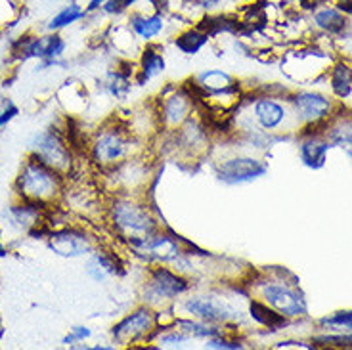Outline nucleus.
Segmentation results:
<instances>
[{"instance_id":"nucleus-1","label":"nucleus","mask_w":352,"mask_h":350,"mask_svg":"<svg viewBox=\"0 0 352 350\" xmlns=\"http://www.w3.org/2000/svg\"><path fill=\"white\" fill-rule=\"evenodd\" d=\"M21 186L25 190L27 195L31 197H46V195H52L56 186H58V180H56V175L54 171H50L43 159L38 157V161H31L27 165L25 173L21 175Z\"/></svg>"},{"instance_id":"nucleus-2","label":"nucleus","mask_w":352,"mask_h":350,"mask_svg":"<svg viewBox=\"0 0 352 350\" xmlns=\"http://www.w3.org/2000/svg\"><path fill=\"white\" fill-rule=\"evenodd\" d=\"M115 222L129 234L150 236L155 230V222L148 217V212L131 203H119L113 210Z\"/></svg>"},{"instance_id":"nucleus-3","label":"nucleus","mask_w":352,"mask_h":350,"mask_svg":"<svg viewBox=\"0 0 352 350\" xmlns=\"http://www.w3.org/2000/svg\"><path fill=\"white\" fill-rule=\"evenodd\" d=\"M266 166L256 161V159H230V161H224L222 165L219 166V176L220 180L228 182V184H239V182H249L256 176L264 175Z\"/></svg>"},{"instance_id":"nucleus-4","label":"nucleus","mask_w":352,"mask_h":350,"mask_svg":"<svg viewBox=\"0 0 352 350\" xmlns=\"http://www.w3.org/2000/svg\"><path fill=\"white\" fill-rule=\"evenodd\" d=\"M264 298L276 307L280 312L285 316H302L305 314V303L302 298L291 291L287 285H280V283H268L264 287Z\"/></svg>"},{"instance_id":"nucleus-5","label":"nucleus","mask_w":352,"mask_h":350,"mask_svg":"<svg viewBox=\"0 0 352 350\" xmlns=\"http://www.w3.org/2000/svg\"><path fill=\"white\" fill-rule=\"evenodd\" d=\"M151 327V314L148 310H138L129 318H124L121 324L113 327L115 339L119 341H132L136 337H142L144 333L150 331Z\"/></svg>"},{"instance_id":"nucleus-6","label":"nucleus","mask_w":352,"mask_h":350,"mask_svg":"<svg viewBox=\"0 0 352 350\" xmlns=\"http://www.w3.org/2000/svg\"><path fill=\"white\" fill-rule=\"evenodd\" d=\"M188 287L184 280H180L176 274L165 268H157L153 272V278L150 281V293L153 297H175L180 295Z\"/></svg>"},{"instance_id":"nucleus-7","label":"nucleus","mask_w":352,"mask_h":350,"mask_svg":"<svg viewBox=\"0 0 352 350\" xmlns=\"http://www.w3.org/2000/svg\"><path fill=\"white\" fill-rule=\"evenodd\" d=\"M295 107H297V111H299L302 119H307V121H320L329 111V102L324 96H320V94L305 92V94H299V96L295 98Z\"/></svg>"},{"instance_id":"nucleus-8","label":"nucleus","mask_w":352,"mask_h":350,"mask_svg":"<svg viewBox=\"0 0 352 350\" xmlns=\"http://www.w3.org/2000/svg\"><path fill=\"white\" fill-rule=\"evenodd\" d=\"M186 307L192 314L199 316L203 320H209V322H219V320H224L228 316L226 307L220 300L211 297H195Z\"/></svg>"},{"instance_id":"nucleus-9","label":"nucleus","mask_w":352,"mask_h":350,"mask_svg":"<svg viewBox=\"0 0 352 350\" xmlns=\"http://www.w3.org/2000/svg\"><path fill=\"white\" fill-rule=\"evenodd\" d=\"M38 157L43 159L46 165H65L67 163V149L63 144L52 134H43L38 138Z\"/></svg>"},{"instance_id":"nucleus-10","label":"nucleus","mask_w":352,"mask_h":350,"mask_svg":"<svg viewBox=\"0 0 352 350\" xmlns=\"http://www.w3.org/2000/svg\"><path fill=\"white\" fill-rule=\"evenodd\" d=\"M126 151V144L119 136V132H111V134H104L96 146V155L102 161H115L121 159Z\"/></svg>"},{"instance_id":"nucleus-11","label":"nucleus","mask_w":352,"mask_h":350,"mask_svg":"<svg viewBox=\"0 0 352 350\" xmlns=\"http://www.w3.org/2000/svg\"><path fill=\"white\" fill-rule=\"evenodd\" d=\"M255 115L264 129H276L285 119V109L272 100H261L255 105Z\"/></svg>"},{"instance_id":"nucleus-12","label":"nucleus","mask_w":352,"mask_h":350,"mask_svg":"<svg viewBox=\"0 0 352 350\" xmlns=\"http://www.w3.org/2000/svg\"><path fill=\"white\" fill-rule=\"evenodd\" d=\"M326 142L318 140V138H308L307 142H302L300 146V155H302V161L310 166H322L324 161H326L327 153Z\"/></svg>"},{"instance_id":"nucleus-13","label":"nucleus","mask_w":352,"mask_h":350,"mask_svg":"<svg viewBox=\"0 0 352 350\" xmlns=\"http://www.w3.org/2000/svg\"><path fill=\"white\" fill-rule=\"evenodd\" d=\"M131 25L142 39H151V36L161 33V29H163V18L159 14L148 16V18L140 16V14H134L131 18Z\"/></svg>"},{"instance_id":"nucleus-14","label":"nucleus","mask_w":352,"mask_h":350,"mask_svg":"<svg viewBox=\"0 0 352 350\" xmlns=\"http://www.w3.org/2000/svg\"><path fill=\"white\" fill-rule=\"evenodd\" d=\"M188 100H190V96H186V94H178V96L168 98V102L165 104V111H163L165 121L173 124L180 123L186 115H188V109H190V102Z\"/></svg>"},{"instance_id":"nucleus-15","label":"nucleus","mask_w":352,"mask_h":350,"mask_svg":"<svg viewBox=\"0 0 352 350\" xmlns=\"http://www.w3.org/2000/svg\"><path fill=\"white\" fill-rule=\"evenodd\" d=\"M207 41H209V35H205V33H201L195 27V29H190V31H186V33L178 36L176 39V46L186 54H195Z\"/></svg>"},{"instance_id":"nucleus-16","label":"nucleus","mask_w":352,"mask_h":350,"mask_svg":"<svg viewBox=\"0 0 352 350\" xmlns=\"http://www.w3.org/2000/svg\"><path fill=\"white\" fill-rule=\"evenodd\" d=\"M251 316L255 318L258 324L268 325V327H280L285 324V318L282 314H276L272 308L264 307L263 303L253 300L251 303Z\"/></svg>"},{"instance_id":"nucleus-17","label":"nucleus","mask_w":352,"mask_h":350,"mask_svg":"<svg viewBox=\"0 0 352 350\" xmlns=\"http://www.w3.org/2000/svg\"><path fill=\"white\" fill-rule=\"evenodd\" d=\"M316 23L322 27V29L335 33V31H341L344 27V18L339 10L326 8L316 14Z\"/></svg>"},{"instance_id":"nucleus-18","label":"nucleus","mask_w":352,"mask_h":350,"mask_svg":"<svg viewBox=\"0 0 352 350\" xmlns=\"http://www.w3.org/2000/svg\"><path fill=\"white\" fill-rule=\"evenodd\" d=\"M142 69H144V75H146V79L151 77V75H155L159 71L165 69V62H163V58H161V54H157L153 48H148L144 56H142Z\"/></svg>"},{"instance_id":"nucleus-19","label":"nucleus","mask_w":352,"mask_h":350,"mask_svg":"<svg viewBox=\"0 0 352 350\" xmlns=\"http://www.w3.org/2000/svg\"><path fill=\"white\" fill-rule=\"evenodd\" d=\"M201 80L203 88H212V90H226L232 85V79L222 71H209L203 75Z\"/></svg>"},{"instance_id":"nucleus-20","label":"nucleus","mask_w":352,"mask_h":350,"mask_svg":"<svg viewBox=\"0 0 352 350\" xmlns=\"http://www.w3.org/2000/svg\"><path fill=\"white\" fill-rule=\"evenodd\" d=\"M331 83H333V90L339 94V96H344L349 90H351V71L343 67V65H339L337 69L333 71V77H331Z\"/></svg>"},{"instance_id":"nucleus-21","label":"nucleus","mask_w":352,"mask_h":350,"mask_svg":"<svg viewBox=\"0 0 352 350\" xmlns=\"http://www.w3.org/2000/svg\"><path fill=\"white\" fill-rule=\"evenodd\" d=\"M85 16V12L79 8V6H67V8L63 10L62 14H58L56 18L52 19V23H50V29H60V27H65L73 23V21H77Z\"/></svg>"},{"instance_id":"nucleus-22","label":"nucleus","mask_w":352,"mask_h":350,"mask_svg":"<svg viewBox=\"0 0 352 350\" xmlns=\"http://www.w3.org/2000/svg\"><path fill=\"white\" fill-rule=\"evenodd\" d=\"M331 329H339V331H352V312H339L333 318H327L322 322Z\"/></svg>"},{"instance_id":"nucleus-23","label":"nucleus","mask_w":352,"mask_h":350,"mask_svg":"<svg viewBox=\"0 0 352 350\" xmlns=\"http://www.w3.org/2000/svg\"><path fill=\"white\" fill-rule=\"evenodd\" d=\"M63 50V43L60 36H50L44 41V52L43 56H58Z\"/></svg>"},{"instance_id":"nucleus-24","label":"nucleus","mask_w":352,"mask_h":350,"mask_svg":"<svg viewBox=\"0 0 352 350\" xmlns=\"http://www.w3.org/2000/svg\"><path fill=\"white\" fill-rule=\"evenodd\" d=\"M333 140L337 142H344V144H352V127L346 124V127H339L333 131Z\"/></svg>"},{"instance_id":"nucleus-25","label":"nucleus","mask_w":352,"mask_h":350,"mask_svg":"<svg viewBox=\"0 0 352 350\" xmlns=\"http://www.w3.org/2000/svg\"><path fill=\"white\" fill-rule=\"evenodd\" d=\"M239 344L234 342H224V341H211V349H238Z\"/></svg>"},{"instance_id":"nucleus-26","label":"nucleus","mask_w":352,"mask_h":350,"mask_svg":"<svg viewBox=\"0 0 352 350\" xmlns=\"http://www.w3.org/2000/svg\"><path fill=\"white\" fill-rule=\"evenodd\" d=\"M220 0H197V4L201 6V8L209 10V8H214L217 4H219Z\"/></svg>"},{"instance_id":"nucleus-27","label":"nucleus","mask_w":352,"mask_h":350,"mask_svg":"<svg viewBox=\"0 0 352 350\" xmlns=\"http://www.w3.org/2000/svg\"><path fill=\"white\" fill-rule=\"evenodd\" d=\"M16 113H18V109H16V107H10V111H6L4 117H0V124H4L6 121H10V119H12Z\"/></svg>"},{"instance_id":"nucleus-28","label":"nucleus","mask_w":352,"mask_h":350,"mask_svg":"<svg viewBox=\"0 0 352 350\" xmlns=\"http://www.w3.org/2000/svg\"><path fill=\"white\" fill-rule=\"evenodd\" d=\"M0 335H2V329H0Z\"/></svg>"}]
</instances>
